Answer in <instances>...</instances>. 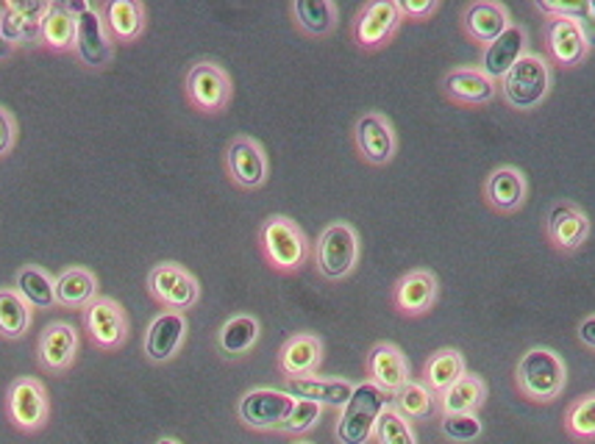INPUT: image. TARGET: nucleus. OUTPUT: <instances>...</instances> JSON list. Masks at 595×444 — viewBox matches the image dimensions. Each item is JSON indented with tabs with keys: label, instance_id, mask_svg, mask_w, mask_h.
<instances>
[{
	"label": "nucleus",
	"instance_id": "1",
	"mask_svg": "<svg viewBox=\"0 0 595 444\" xmlns=\"http://www.w3.org/2000/svg\"><path fill=\"white\" fill-rule=\"evenodd\" d=\"M393 403L387 392L376 387V383H359L354 387L348 403L343 405V414L337 422V438L340 444H367L370 436L376 433L378 416L384 414V409Z\"/></svg>",
	"mask_w": 595,
	"mask_h": 444
},
{
	"label": "nucleus",
	"instance_id": "2",
	"mask_svg": "<svg viewBox=\"0 0 595 444\" xmlns=\"http://www.w3.org/2000/svg\"><path fill=\"white\" fill-rule=\"evenodd\" d=\"M515 378L518 389H521L529 400L551 403V400L560 398V392L565 389V364H562V359L554 350L534 348L521 359Z\"/></svg>",
	"mask_w": 595,
	"mask_h": 444
},
{
	"label": "nucleus",
	"instance_id": "3",
	"mask_svg": "<svg viewBox=\"0 0 595 444\" xmlns=\"http://www.w3.org/2000/svg\"><path fill=\"white\" fill-rule=\"evenodd\" d=\"M504 97L510 101V106L515 108H534L545 95H549L551 86V73L549 64L537 53H523L515 62V67L504 75Z\"/></svg>",
	"mask_w": 595,
	"mask_h": 444
},
{
	"label": "nucleus",
	"instance_id": "4",
	"mask_svg": "<svg viewBox=\"0 0 595 444\" xmlns=\"http://www.w3.org/2000/svg\"><path fill=\"white\" fill-rule=\"evenodd\" d=\"M262 247L270 264L279 269H298L306 262V240L295 222L286 216H270L262 225Z\"/></svg>",
	"mask_w": 595,
	"mask_h": 444
},
{
	"label": "nucleus",
	"instance_id": "5",
	"mask_svg": "<svg viewBox=\"0 0 595 444\" xmlns=\"http://www.w3.org/2000/svg\"><path fill=\"white\" fill-rule=\"evenodd\" d=\"M356 256H359V242H356L354 229L345 225V222L328 225L321 234V240H317V269H321L326 278H345V275L354 269Z\"/></svg>",
	"mask_w": 595,
	"mask_h": 444
},
{
	"label": "nucleus",
	"instance_id": "6",
	"mask_svg": "<svg viewBox=\"0 0 595 444\" xmlns=\"http://www.w3.org/2000/svg\"><path fill=\"white\" fill-rule=\"evenodd\" d=\"M295 409V398L279 389H253L240 400V420L257 431H281Z\"/></svg>",
	"mask_w": 595,
	"mask_h": 444
},
{
	"label": "nucleus",
	"instance_id": "7",
	"mask_svg": "<svg viewBox=\"0 0 595 444\" xmlns=\"http://www.w3.org/2000/svg\"><path fill=\"white\" fill-rule=\"evenodd\" d=\"M148 289L170 311H187L198 300V281L178 264H159L150 269Z\"/></svg>",
	"mask_w": 595,
	"mask_h": 444
},
{
	"label": "nucleus",
	"instance_id": "8",
	"mask_svg": "<svg viewBox=\"0 0 595 444\" xmlns=\"http://www.w3.org/2000/svg\"><path fill=\"white\" fill-rule=\"evenodd\" d=\"M48 0H12L0 12V36L9 45H31L42 40V18L48 14Z\"/></svg>",
	"mask_w": 595,
	"mask_h": 444
},
{
	"label": "nucleus",
	"instance_id": "9",
	"mask_svg": "<svg viewBox=\"0 0 595 444\" xmlns=\"http://www.w3.org/2000/svg\"><path fill=\"white\" fill-rule=\"evenodd\" d=\"M86 330H90L92 342L101 350H117L128 337V319L121 303L109 297H95L84 311Z\"/></svg>",
	"mask_w": 595,
	"mask_h": 444
},
{
	"label": "nucleus",
	"instance_id": "10",
	"mask_svg": "<svg viewBox=\"0 0 595 444\" xmlns=\"http://www.w3.org/2000/svg\"><path fill=\"white\" fill-rule=\"evenodd\" d=\"M187 95L201 112H223L231 97V81L218 64L198 62L187 75Z\"/></svg>",
	"mask_w": 595,
	"mask_h": 444
},
{
	"label": "nucleus",
	"instance_id": "11",
	"mask_svg": "<svg viewBox=\"0 0 595 444\" xmlns=\"http://www.w3.org/2000/svg\"><path fill=\"white\" fill-rule=\"evenodd\" d=\"M75 53L81 56V62L95 70L106 67L115 56V45L106 36L101 12H95L92 7L75 18Z\"/></svg>",
	"mask_w": 595,
	"mask_h": 444
},
{
	"label": "nucleus",
	"instance_id": "12",
	"mask_svg": "<svg viewBox=\"0 0 595 444\" xmlns=\"http://www.w3.org/2000/svg\"><path fill=\"white\" fill-rule=\"evenodd\" d=\"M9 416L23 431H40L48 422V394L34 378H18L9 389Z\"/></svg>",
	"mask_w": 595,
	"mask_h": 444
},
{
	"label": "nucleus",
	"instance_id": "13",
	"mask_svg": "<svg viewBox=\"0 0 595 444\" xmlns=\"http://www.w3.org/2000/svg\"><path fill=\"white\" fill-rule=\"evenodd\" d=\"M401 23V12L395 0H373L356 18L354 36L362 47H382Z\"/></svg>",
	"mask_w": 595,
	"mask_h": 444
},
{
	"label": "nucleus",
	"instance_id": "14",
	"mask_svg": "<svg viewBox=\"0 0 595 444\" xmlns=\"http://www.w3.org/2000/svg\"><path fill=\"white\" fill-rule=\"evenodd\" d=\"M545 40H549L551 59L556 64H562V67H576L587 56L589 42L578 20L551 18L549 29H545Z\"/></svg>",
	"mask_w": 595,
	"mask_h": 444
},
{
	"label": "nucleus",
	"instance_id": "15",
	"mask_svg": "<svg viewBox=\"0 0 595 444\" xmlns=\"http://www.w3.org/2000/svg\"><path fill=\"white\" fill-rule=\"evenodd\" d=\"M367 370H370V383H376L382 392L393 394V398L409 383L407 359L395 345H376L367 356Z\"/></svg>",
	"mask_w": 595,
	"mask_h": 444
},
{
	"label": "nucleus",
	"instance_id": "16",
	"mask_svg": "<svg viewBox=\"0 0 595 444\" xmlns=\"http://www.w3.org/2000/svg\"><path fill=\"white\" fill-rule=\"evenodd\" d=\"M79 353V334L67 323H51L42 330L40 364L48 372H67Z\"/></svg>",
	"mask_w": 595,
	"mask_h": 444
},
{
	"label": "nucleus",
	"instance_id": "17",
	"mask_svg": "<svg viewBox=\"0 0 595 444\" xmlns=\"http://www.w3.org/2000/svg\"><path fill=\"white\" fill-rule=\"evenodd\" d=\"M184 334H187V319L178 311H165L161 317H156L148 325V334H145V356L156 364L161 361H170L176 356V350L181 348Z\"/></svg>",
	"mask_w": 595,
	"mask_h": 444
},
{
	"label": "nucleus",
	"instance_id": "18",
	"mask_svg": "<svg viewBox=\"0 0 595 444\" xmlns=\"http://www.w3.org/2000/svg\"><path fill=\"white\" fill-rule=\"evenodd\" d=\"M589 234V220L578 205L556 203L549 214V236L556 251H578Z\"/></svg>",
	"mask_w": 595,
	"mask_h": 444
},
{
	"label": "nucleus",
	"instance_id": "19",
	"mask_svg": "<svg viewBox=\"0 0 595 444\" xmlns=\"http://www.w3.org/2000/svg\"><path fill=\"white\" fill-rule=\"evenodd\" d=\"M462 25L468 31V36L479 45H492L499 40L507 29H510V18H507V9L499 3H490V0H476L464 9Z\"/></svg>",
	"mask_w": 595,
	"mask_h": 444
},
{
	"label": "nucleus",
	"instance_id": "20",
	"mask_svg": "<svg viewBox=\"0 0 595 444\" xmlns=\"http://www.w3.org/2000/svg\"><path fill=\"white\" fill-rule=\"evenodd\" d=\"M284 392L295 400H312L321 405H334L343 409L354 394V387L348 381H334V378H286Z\"/></svg>",
	"mask_w": 595,
	"mask_h": 444
},
{
	"label": "nucleus",
	"instance_id": "21",
	"mask_svg": "<svg viewBox=\"0 0 595 444\" xmlns=\"http://www.w3.org/2000/svg\"><path fill=\"white\" fill-rule=\"evenodd\" d=\"M229 172L240 187L257 189L268 178V159L253 139H234L229 148Z\"/></svg>",
	"mask_w": 595,
	"mask_h": 444
},
{
	"label": "nucleus",
	"instance_id": "22",
	"mask_svg": "<svg viewBox=\"0 0 595 444\" xmlns=\"http://www.w3.org/2000/svg\"><path fill=\"white\" fill-rule=\"evenodd\" d=\"M523 47H526V31L518 29V25H510L499 40L492 42V45H487L481 73L492 81L495 78L504 81V75L510 73V70L515 67L518 59L523 56Z\"/></svg>",
	"mask_w": 595,
	"mask_h": 444
},
{
	"label": "nucleus",
	"instance_id": "23",
	"mask_svg": "<svg viewBox=\"0 0 595 444\" xmlns=\"http://www.w3.org/2000/svg\"><path fill=\"white\" fill-rule=\"evenodd\" d=\"M101 20L109 31V40L134 42L145 29V9L137 0H109L101 9Z\"/></svg>",
	"mask_w": 595,
	"mask_h": 444
},
{
	"label": "nucleus",
	"instance_id": "24",
	"mask_svg": "<svg viewBox=\"0 0 595 444\" xmlns=\"http://www.w3.org/2000/svg\"><path fill=\"white\" fill-rule=\"evenodd\" d=\"M356 145L370 165H387L395 154L393 128L382 115H365L356 123Z\"/></svg>",
	"mask_w": 595,
	"mask_h": 444
},
{
	"label": "nucleus",
	"instance_id": "25",
	"mask_svg": "<svg viewBox=\"0 0 595 444\" xmlns=\"http://www.w3.org/2000/svg\"><path fill=\"white\" fill-rule=\"evenodd\" d=\"M437 300V281L426 269L404 275L395 286V306L404 314H426Z\"/></svg>",
	"mask_w": 595,
	"mask_h": 444
},
{
	"label": "nucleus",
	"instance_id": "26",
	"mask_svg": "<svg viewBox=\"0 0 595 444\" xmlns=\"http://www.w3.org/2000/svg\"><path fill=\"white\" fill-rule=\"evenodd\" d=\"M323 356L321 339L312 334H298L281 348V372L286 378H306L317 370Z\"/></svg>",
	"mask_w": 595,
	"mask_h": 444
},
{
	"label": "nucleus",
	"instance_id": "27",
	"mask_svg": "<svg viewBox=\"0 0 595 444\" xmlns=\"http://www.w3.org/2000/svg\"><path fill=\"white\" fill-rule=\"evenodd\" d=\"M487 200L499 211H515L526 200V178L515 167H499L487 178Z\"/></svg>",
	"mask_w": 595,
	"mask_h": 444
},
{
	"label": "nucleus",
	"instance_id": "28",
	"mask_svg": "<svg viewBox=\"0 0 595 444\" xmlns=\"http://www.w3.org/2000/svg\"><path fill=\"white\" fill-rule=\"evenodd\" d=\"M442 86L459 103H487L495 97V81L487 78L481 70H451Z\"/></svg>",
	"mask_w": 595,
	"mask_h": 444
},
{
	"label": "nucleus",
	"instance_id": "29",
	"mask_svg": "<svg viewBox=\"0 0 595 444\" xmlns=\"http://www.w3.org/2000/svg\"><path fill=\"white\" fill-rule=\"evenodd\" d=\"M53 289H56V303H62L67 308H81L95 300L97 284L95 275L81 267H73L53 281Z\"/></svg>",
	"mask_w": 595,
	"mask_h": 444
},
{
	"label": "nucleus",
	"instance_id": "30",
	"mask_svg": "<svg viewBox=\"0 0 595 444\" xmlns=\"http://www.w3.org/2000/svg\"><path fill=\"white\" fill-rule=\"evenodd\" d=\"M484 394L487 389L481 378L464 376L440 394V409L442 414H473L484 403Z\"/></svg>",
	"mask_w": 595,
	"mask_h": 444
},
{
	"label": "nucleus",
	"instance_id": "31",
	"mask_svg": "<svg viewBox=\"0 0 595 444\" xmlns=\"http://www.w3.org/2000/svg\"><path fill=\"white\" fill-rule=\"evenodd\" d=\"M426 387L435 394H442L448 387L464 378V359L459 350H437L424 370Z\"/></svg>",
	"mask_w": 595,
	"mask_h": 444
},
{
	"label": "nucleus",
	"instance_id": "32",
	"mask_svg": "<svg viewBox=\"0 0 595 444\" xmlns=\"http://www.w3.org/2000/svg\"><path fill=\"white\" fill-rule=\"evenodd\" d=\"M393 409L404 416V420H415L424 422L431 420L437 414V394L431 392L426 383L409 381L401 392L395 394Z\"/></svg>",
	"mask_w": 595,
	"mask_h": 444
},
{
	"label": "nucleus",
	"instance_id": "33",
	"mask_svg": "<svg viewBox=\"0 0 595 444\" xmlns=\"http://www.w3.org/2000/svg\"><path fill=\"white\" fill-rule=\"evenodd\" d=\"M259 339V323L248 314H240V317H231L229 323L220 328V353L229 356V359H237V356L248 353V350L257 345Z\"/></svg>",
	"mask_w": 595,
	"mask_h": 444
},
{
	"label": "nucleus",
	"instance_id": "34",
	"mask_svg": "<svg viewBox=\"0 0 595 444\" xmlns=\"http://www.w3.org/2000/svg\"><path fill=\"white\" fill-rule=\"evenodd\" d=\"M42 40L53 51L75 47V18L64 3H51L48 14L42 18Z\"/></svg>",
	"mask_w": 595,
	"mask_h": 444
},
{
	"label": "nucleus",
	"instance_id": "35",
	"mask_svg": "<svg viewBox=\"0 0 595 444\" xmlns=\"http://www.w3.org/2000/svg\"><path fill=\"white\" fill-rule=\"evenodd\" d=\"M29 303L14 289H0V334L7 339H20L29 330Z\"/></svg>",
	"mask_w": 595,
	"mask_h": 444
},
{
	"label": "nucleus",
	"instance_id": "36",
	"mask_svg": "<svg viewBox=\"0 0 595 444\" xmlns=\"http://www.w3.org/2000/svg\"><path fill=\"white\" fill-rule=\"evenodd\" d=\"M18 295L34 308H51L56 303L53 281L40 267H23L18 273Z\"/></svg>",
	"mask_w": 595,
	"mask_h": 444
},
{
	"label": "nucleus",
	"instance_id": "37",
	"mask_svg": "<svg viewBox=\"0 0 595 444\" xmlns=\"http://www.w3.org/2000/svg\"><path fill=\"white\" fill-rule=\"evenodd\" d=\"M295 18L301 23V29L315 36H323L334 29L337 12H334L328 0H295Z\"/></svg>",
	"mask_w": 595,
	"mask_h": 444
},
{
	"label": "nucleus",
	"instance_id": "38",
	"mask_svg": "<svg viewBox=\"0 0 595 444\" xmlns=\"http://www.w3.org/2000/svg\"><path fill=\"white\" fill-rule=\"evenodd\" d=\"M376 442L378 444H415V433L409 427V420H404L393 405L384 409V414L376 422Z\"/></svg>",
	"mask_w": 595,
	"mask_h": 444
},
{
	"label": "nucleus",
	"instance_id": "39",
	"mask_svg": "<svg viewBox=\"0 0 595 444\" xmlns=\"http://www.w3.org/2000/svg\"><path fill=\"white\" fill-rule=\"evenodd\" d=\"M565 425L573 438H595V394H584L573 403Z\"/></svg>",
	"mask_w": 595,
	"mask_h": 444
},
{
	"label": "nucleus",
	"instance_id": "40",
	"mask_svg": "<svg viewBox=\"0 0 595 444\" xmlns=\"http://www.w3.org/2000/svg\"><path fill=\"white\" fill-rule=\"evenodd\" d=\"M440 427L451 442H473L481 436V422L476 414H442Z\"/></svg>",
	"mask_w": 595,
	"mask_h": 444
},
{
	"label": "nucleus",
	"instance_id": "41",
	"mask_svg": "<svg viewBox=\"0 0 595 444\" xmlns=\"http://www.w3.org/2000/svg\"><path fill=\"white\" fill-rule=\"evenodd\" d=\"M321 403H312V400H295V409H292L290 420L284 422V427L281 431L284 433H304L310 431V427L317 425V420H321Z\"/></svg>",
	"mask_w": 595,
	"mask_h": 444
},
{
	"label": "nucleus",
	"instance_id": "42",
	"mask_svg": "<svg viewBox=\"0 0 595 444\" xmlns=\"http://www.w3.org/2000/svg\"><path fill=\"white\" fill-rule=\"evenodd\" d=\"M540 12L551 14V18H571L582 23V18L589 14V3H554V0H537Z\"/></svg>",
	"mask_w": 595,
	"mask_h": 444
},
{
	"label": "nucleus",
	"instance_id": "43",
	"mask_svg": "<svg viewBox=\"0 0 595 444\" xmlns=\"http://www.w3.org/2000/svg\"><path fill=\"white\" fill-rule=\"evenodd\" d=\"M435 9V0H398V12L409 14V18H429Z\"/></svg>",
	"mask_w": 595,
	"mask_h": 444
},
{
	"label": "nucleus",
	"instance_id": "44",
	"mask_svg": "<svg viewBox=\"0 0 595 444\" xmlns=\"http://www.w3.org/2000/svg\"><path fill=\"white\" fill-rule=\"evenodd\" d=\"M12 142H14V123H12V117L0 108V156L9 154Z\"/></svg>",
	"mask_w": 595,
	"mask_h": 444
},
{
	"label": "nucleus",
	"instance_id": "45",
	"mask_svg": "<svg viewBox=\"0 0 595 444\" xmlns=\"http://www.w3.org/2000/svg\"><path fill=\"white\" fill-rule=\"evenodd\" d=\"M578 339H582L587 348L595 350V317H587L582 325H578Z\"/></svg>",
	"mask_w": 595,
	"mask_h": 444
},
{
	"label": "nucleus",
	"instance_id": "46",
	"mask_svg": "<svg viewBox=\"0 0 595 444\" xmlns=\"http://www.w3.org/2000/svg\"><path fill=\"white\" fill-rule=\"evenodd\" d=\"M9 56H12V45L0 36V59H9Z\"/></svg>",
	"mask_w": 595,
	"mask_h": 444
},
{
	"label": "nucleus",
	"instance_id": "47",
	"mask_svg": "<svg viewBox=\"0 0 595 444\" xmlns=\"http://www.w3.org/2000/svg\"><path fill=\"white\" fill-rule=\"evenodd\" d=\"M156 444H178V442H176V438H159Z\"/></svg>",
	"mask_w": 595,
	"mask_h": 444
},
{
	"label": "nucleus",
	"instance_id": "48",
	"mask_svg": "<svg viewBox=\"0 0 595 444\" xmlns=\"http://www.w3.org/2000/svg\"><path fill=\"white\" fill-rule=\"evenodd\" d=\"M589 14H593V18H595V0H589Z\"/></svg>",
	"mask_w": 595,
	"mask_h": 444
},
{
	"label": "nucleus",
	"instance_id": "49",
	"mask_svg": "<svg viewBox=\"0 0 595 444\" xmlns=\"http://www.w3.org/2000/svg\"><path fill=\"white\" fill-rule=\"evenodd\" d=\"M298 444H310V442H298Z\"/></svg>",
	"mask_w": 595,
	"mask_h": 444
}]
</instances>
